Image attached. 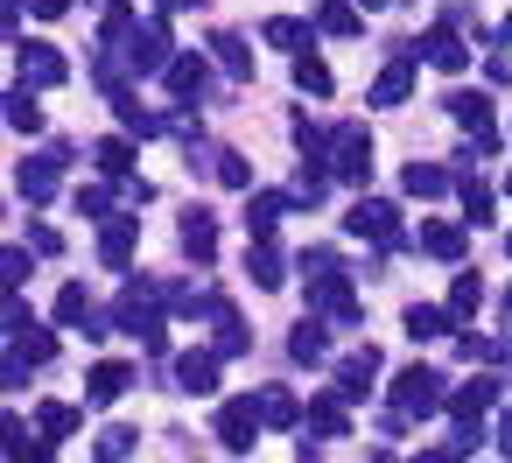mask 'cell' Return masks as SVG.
Segmentation results:
<instances>
[{
	"label": "cell",
	"mask_w": 512,
	"mask_h": 463,
	"mask_svg": "<svg viewBox=\"0 0 512 463\" xmlns=\"http://www.w3.org/2000/svg\"><path fill=\"white\" fill-rule=\"evenodd\" d=\"M372 99H379V106H393V99H407V64H393V71H386V78L372 85Z\"/></svg>",
	"instance_id": "16"
},
{
	"label": "cell",
	"mask_w": 512,
	"mask_h": 463,
	"mask_svg": "<svg viewBox=\"0 0 512 463\" xmlns=\"http://www.w3.org/2000/svg\"><path fill=\"white\" fill-rule=\"evenodd\" d=\"M183 246H190L197 260H211V246H218V232H211V211H190V225H183Z\"/></svg>",
	"instance_id": "8"
},
{
	"label": "cell",
	"mask_w": 512,
	"mask_h": 463,
	"mask_svg": "<svg viewBox=\"0 0 512 463\" xmlns=\"http://www.w3.org/2000/svg\"><path fill=\"white\" fill-rule=\"evenodd\" d=\"M491 400H498V386H491V379H477V386H463V393H456V414H484Z\"/></svg>",
	"instance_id": "13"
},
{
	"label": "cell",
	"mask_w": 512,
	"mask_h": 463,
	"mask_svg": "<svg viewBox=\"0 0 512 463\" xmlns=\"http://www.w3.org/2000/svg\"><path fill=\"white\" fill-rule=\"evenodd\" d=\"M127 64H134V71H169V36H162V22L134 29V50H127Z\"/></svg>",
	"instance_id": "2"
},
{
	"label": "cell",
	"mask_w": 512,
	"mask_h": 463,
	"mask_svg": "<svg viewBox=\"0 0 512 463\" xmlns=\"http://www.w3.org/2000/svg\"><path fill=\"white\" fill-rule=\"evenodd\" d=\"M120 393H127V365H99V372H92V400L106 407V400H120Z\"/></svg>",
	"instance_id": "11"
},
{
	"label": "cell",
	"mask_w": 512,
	"mask_h": 463,
	"mask_svg": "<svg viewBox=\"0 0 512 463\" xmlns=\"http://www.w3.org/2000/svg\"><path fill=\"white\" fill-rule=\"evenodd\" d=\"M218 57H225V71H232V78H246V71H253V57H246V43H239V36H218Z\"/></svg>",
	"instance_id": "15"
},
{
	"label": "cell",
	"mask_w": 512,
	"mask_h": 463,
	"mask_svg": "<svg viewBox=\"0 0 512 463\" xmlns=\"http://www.w3.org/2000/svg\"><path fill=\"white\" fill-rule=\"evenodd\" d=\"M442 183H449L442 169H421V162L407 169V190H414V197H442Z\"/></svg>",
	"instance_id": "17"
},
{
	"label": "cell",
	"mask_w": 512,
	"mask_h": 463,
	"mask_svg": "<svg viewBox=\"0 0 512 463\" xmlns=\"http://www.w3.org/2000/svg\"><path fill=\"white\" fill-rule=\"evenodd\" d=\"M435 386H442V379H435V372H421V365H414V372H400V407H421V414H428V407L442 400Z\"/></svg>",
	"instance_id": "6"
},
{
	"label": "cell",
	"mask_w": 512,
	"mask_h": 463,
	"mask_svg": "<svg viewBox=\"0 0 512 463\" xmlns=\"http://www.w3.org/2000/svg\"><path fill=\"white\" fill-rule=\"evenodd\" d=\"M169 8H197V0H169Z\"/></svg>",
	"instance_id": "25"
},
{
	"label": "cell",
	"mask_w": 512,
	"mask_h": 463,
	"mask_svg": "<svg viewBox=\"0 0 512 463\" xmlns=\"http://www.w3.org/2000/svg\"><path fill=\"white\" fill-rule=\"evenodd\" d=\"M505 456H512V421H505Z\"/></svg>",
	"instance_id": "24"
},
{
	"label": "cell",
	"mask_w": 512,
	"mask_h": 463,
	"mask_svg": "<svg viewBox=\"0 0 512 463\" xmlns=\"http://www.w3.org/2000/svg\"><path fill=\"white\" fill-rule=\"evenodd\" d=\"M253 428H260L253 400H232V407H225V421H218V442H225V449H253Z\"/></svg>",
	"instance_id": "3"
},
{
	"label": "cell",
	"mask_w": 512,
	"mask_h": 463,
	"mask_svg": "<svg viewBox=\"0 0 512 463\" xmlns=\"http://www.w3.org/2000/svg\"><path fill=\"white\" fill-rule=\"evenodd\" d=\"M267 43H281V50H302V43H309V29L281 15V22H267Z\"/></svg>",
	"instance_id": "14"
},
{
	"label": "cell",
	"mask_w": 512,
	"mask_h": 463,
	"mask_svg": "<svg viewBox=\"0 0 512 463\" xmlns=\"http://www.w3.org/2000/svg\"><path fill=\"white\" fill-rule=\"evenodd\" d=\"M295 85H302V92H330V71H323L316 57H302V64H295Z\"/></svg>",
	"instance_id": "19"
},
{
	"label": "cell",
	"mask_w": 512,
	"mask_h": 463,
	"mask_svg": "<svg viewBox=\"0 0 512 463\" xmlns=\"http://www.w3.org/2000/svg\"><path fill=\"white\" fill-rule=\"evenodd\" d=\"M421 253H435V260H456V253H463V232H456V225H428V232H421Z\"/></svg>",
	"instance_id": "9"
},
{
	"label": "cell",
	"mask_w": 512,
	"mask_h": 463,
	"mask_svg": "<svg viewBox=\"0 0 512 463\" xmlns=\"http://www.w3.org/2000/svg\"><path fill=\"white\" fill-rule=\"evenodd\" d=\"M323 29H330V36H351V29H358L344 0H323Z\"/></svg>",
	"instance_id": "21"
},
{
	"label": "cell",
	"mask_w": 512,
	"mask_h": 463,
	"mask_svg": "<svg viewBox=\"0 0 512 463\" xmlns=\"http://www.w3.org/2000/svg\"><path fill=\"white\" fill-rule=\"evenodd\" d=\"M204 78H211L204 57H176V64H169V85H176V92H204Z\"/></svg>",
	"instance_id": "10"
},
{
	"label": "cell",
	"mask_w": 512,
	"mask_h": 463,
	"mask_svg": "<svg viewBox=\"0 0 512 463\" xmlns=\"http://www.w3.org/2000/svg\"><path fill=\"white\" fill-rule=\"evenodd\" d=\"M274 218H281V197H253V204H246V225H253L260 239L274 232Z\"/></svg>",
	"instance_id": "12"
},
{
	"label": "cell",
	"mask_w": 512,
	"mask_h": 463,
	"mask_svg": "<svg viewBox=\"0 0 512 463\" xmlns=\"http://www.w3.org/2000/svg\"><path fill=\"white\" fill-rule=\"evenodd\" d=\"M127 162H134L127 141H106V148H99V169H106V176H127Z\"/></svg>",
	"instance_id": "22"
},
{
	"label": "cell",
	"mask_w": 512,
	"mask_h": 463,
	"mask_svg": "<svg viewBox=\"0 0 512 463\" xmlns=\"http://www.w3.org/2000/svg\"><path fill=\"white\" fill-rule=\"evenodd\" d=\"M8 120H15V127H29V134L43 127V113H36V99H29V92H15V99H8Z\"/></svg>",
	"instance_id": "20"
},
{
	"label": "cell",
	"mask_w": 512,
	"mask_h": 463,
	"mask_svg": "<svg viewBox=\"0 0 512 463\" xmlns=\"http://www.w3.org/2000/svg\"><path fill=\"white\" fill-rule=\"evenodd\" d=\"M22 71H29V85H64V57L50 43H22Z\"/></svg>",
	"instance_id": "4"
},
{
	"label": "cell",
	"mask_w": 512,
	"mask_h": 463,
	"mask_svg": "<svg viewBox=\"0 0 512 463\" xmlns=\"http://www.w3.org/2000/svg\"><path fill=\"white\" fill-rule=\"evenodd\" d=\"M211 379H218L211 358H183V386H190V393H211Z\"/></svg>",
	"instance_id": "18"
},
{
	"label": "cell",
	"mask_w": 512,
	"mask_h": 463,
	"mask_svg": "<svg viewBox=\"0 0 512 463\" xmlns=\"http://www.w3.org/2000/svg\"><path fill=\"white\" fill-rule=\"evenodd\" d=\"M330 169H337L344 183H365V176H372V141H365L358 127H344V134H337V162H330Z\"/></svg>",
	"instance_id": "1"
},
{
	"label": "cell",
	"mask_w": 512,
	"mask_h": 463,
	"mask_svg": "<svg viewBox=\"0 0 512 463\" xmlns=\"http://www.w3.org/2000/svg\"><path fill=\"white\" fill-rule=\"evenodd\" d=\"M351 232H365V239H393V204H351V218H344Z\"/></svg>",
	"instance_id": "5"
},
{
	"label": "cell",
	"mask_w": 512,
	"mask_h": 463,
	"mask_svg": "<svg viewBox=\"0 0 512 463\" xmlns=\"http://www.w3.org/2000/svg\"><path fill=\"white\" fill-rule=\"evenodd\" d=\"M421 50H428V64H435V71H463V57H470V50H463L456 36H442V29H435Z\"/></svg>",
	"instance_id": "7"
},
{
	"label": "cell",
	"mask_w": 512,
	"mask_h": 463,
	"mask_svg": "<svg viewBox=\"0 0 512 463\" xmlns=\"http://www.w3.org/2000/svg\"><path fill=\"white\" fill-rule=\"evenodd\" d=\"M407 330L414 337H442V309H407Z\"/></svg>",
	"instance_id": "23"
}]
</instances>
